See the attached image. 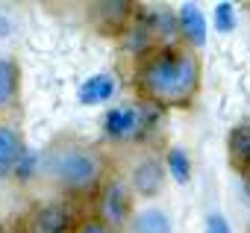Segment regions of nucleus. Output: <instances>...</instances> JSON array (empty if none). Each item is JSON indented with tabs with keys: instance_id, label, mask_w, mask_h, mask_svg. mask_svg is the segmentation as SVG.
Instances as JSON below:
<instances>
[{
	"instance_id": "8",
	"label": "nucleus",
	"mask_w": 250,
	"mask_h": 233,
	"mask_svg": "<svg viewBox=\"0 0 250 233\" xmlns=\"http://www.w3.org/2000/svg\"><path fill=\"white\" fill-rule=\"evenodd\" d=\"M133 233H171V221L162 210H142L133 218Z\"/></svg>"
},
{
	"instance_id": "4",
	"label": "nucleus",
	"mask_w": 250,
	"mask_h": 233,
	"mask_svg": "<svg viewBox=\"0 0 250 233\" xmlns=\"http://www.w3.org/2000/svg\"><path fill=\"white\" fill-rule=\"evenodd\" d=\"M177 24H180L183 36L191 45H203L206 42V18L200 15V9L194 3H183V9L177 12Z\"/></svg>"
},
{
	"instance_id": "3",
	"label": "nucleus",
	"mask_w": 250,
	"mask_h": 233,
	"mask_svg": "<svg viewBox=\"0 0 250 233\" xmlns=\"http://www.w3.org/2000/svg\"><path fill=\"white\" fill-rule=\"evenodd\" d=\"M71 227V212L62 204H44L33 215V233H65Z\"/></svg>"
},
{
	"instance_id": "7",
	"label": "nucleus",
	"mask_w": 250,
	"mask_h": 233,
	"mask_svg": "<svg viewBox=\"0 0 250 233\" xmlns=\"http://www.w3.org/2000/svg\"><path fill=\"white\" fill-rule=\"evenodd\" d=\"M136 121H139V112L136 109H130V106H124V109H109L106 112V133L109 136H127V133H133V127H136Z\"/></svg>"
},
{
	"instance_id": "17",
	"label": "nucleus",
	"mask_w": 250,
	"mask_h": 233,
	"mask_svg": "<svg viewBox=\"0 0 250 233\" xmlns=\"http://www.w3.org/2000/svg\"><path fill=\"white\" fill-rule=\"evenodd\" d=\"M9 30H12L9 18H6V15H0V39H6V36H9Z\"/></svg>"
},
{
	"instance_id": "6",
	"label": "nucleus",
	"mask_w": 250,
	"mask_h": 233,
	"mask_svg": "<svg viewBox=\"0 0 250 233\" xmlns=\"http://www.w3.org/2000/svg\"><path fill=\"white\" fill-rule=\"evenodd\" d=\"M18 154H21L18 133L12 127H0V177H6L12 171V165L18 163Z\"/></svg>"
},
{
	"instance_id": "9",
	"label": "nucleus",
	"mask_w": 250,
	"mask_h": 233,
	"mask_svg": "<svg viewBox=\"0 0 250 233\" xmlns=\"http://www.w3.org/2000/svg\"><path fill=\"white\" fill-rule=\"evenodd\" d=\"M136 180V189L142 195H156L159 192V183H162V171H159V163H142L133 174Z\"/></svg>"
},
{
	"instance_id": "12",
	"label": "nucleus",
	"mask_w": 250,
	"mask_h": 233,
	"mask_svg": "<svg viewBox=\"0 0 250 233\" xmlns=\"http://www.w3.org/2000/svg\"><path fill=\"white\" fill-rule=\"evenodd\" d=\"M15 86H18V68H15V62L0 59V106H3L6 100H12Z\"/></svg>"
},
{
	"instance_id": "16",
	"label": "nucleus",
	"mask_w": 250,
	"mask_h": 233,
	"mask_svg": "<svg viewBox=\"0 0 250 233\" xmlns=\"http://www.w3.org/2000/svg\"><path fill=\"white\" fill-rule=\"evenodd\" d=\"M80 233H112L109 227H103V224H97V221H91V224H85Z\"/></svg>"
},
{
	"instance_id": "2",
	"label": "nucleus",
	"mask_w": 250,
	"mask_h": 233,
	"mask_svg": "<svg viewBox=\"0 0 250 233\" xmlns=\"http://www.w3.org/2000/svg\"><path fill=\"white\" fill-rule=\"evenodd\" d=\"M53 171H56V177H59L65 186L83 189V186H88V183L97 180L100 165H97V160H94L91 154H85V151H65L62 157H56Z\"/></svg>"
},
{
	"instance_id": "5",
	"label": "nucleus",
	"mask_w": 250,
	"mask_h": 233,
	"mask_svg": "<svg viewBox=\"0 0 250 233\" xmlns=\"http://www.w3.org/2000/svg\"><path fill=\"white\" fill-rule=\"evenodd\" d=\"M112 92H115V83H112V77H106V74H97V77H88V80L80 86L77 97H80L83 103H103V100H109V97H112Z\"/></svg>"
},
{
	"instance_id": "11",
	"label": "nucleus",
	"mask_w": 250,
	"mask_h": 233,
	"mask_svg": "<svg viewBox=\"0 0 250 233\" xmlns=\"http://www.w3.org/2000/svg\"><path fill=\"white\" fill-rule=\"evenodd\" d=\"M103 212H106V218H112V221H121L124 212H127V198H124V189H121L118 183H112V186L106 189V195H103Z\"/></svg>"
},
{
	"instance_id": "10",
	"label": "nucleus",
	"mask_w": 250,
	"mask_h": 233,
	"mask_svg": "<svg viewBox=\"0 0 250 233\" xmlns=\"http://www.w3.org/2000/svg\"><path fill=\"white\" fill-rule=\"evenodd\" d=\"M229 157L235 165L250 163V127H235L229 133Z\"/></svg>"
},
{
	"instance_id": "13",
	"label": "nucleus",
	"mask_w": 250,
	"mask_h": 233,
	"mask_svg": "<svg viewBox=\"0 0 250 233\" xmlns=\"http://www.w3.org/2000/svg\"><path fill=\"white\" fill-rule=\"evenodd\" d=\"M168 165H171V174H174V180H177V183H188V177H191V165H188L186 151L174 148V151L168 154Z\"/></svg>"
},
{
	"instance_id": "14",
	"label": "nucleus",
	"mask_w": 250,
	"mask_h": 233,
	"mask_svg": "<svg viewBox=\"0 0 250 233\" xmlns=\"http://www.w3.org/2000/svg\"><path fill=\"white\" fill-rule=\"evenodd\" d=\"M215 27L221 33H229L235 27V6L232 3H218L215 6Z\"/></svg>"
},
{
	"instance_id": "15",
	"label": "nucleus",
	"mask_w": 250,
	"mask_h": 233,
	"mask_svg": "<svg viewBox=\"0 0 250 233\" xmlns=\"http://www.w3.org/2000/svg\"><path fill=\"white\" fill-rule=\"evenodd\" d=\"M206 233H229L227 218H224L221 212H212V215L206 218Z\"/></svg>"
},
{
	"instance_id": "1",
	"label": "nucleus",
	"mask_w": 250,
	"mask_h": 233,
	"mask_svg": "<svg viewBox=\"0 0 250 233\" xmlns=\"http://www.w3.org/2000/svg\"><path fill=\"white\" fill-rule=\"evenodd\" d=\"M139 86L153 100L180 103L197 89V62L186 50L165 47L145 62V68L139 71Z\"/></svg>"
}]
</instances>
